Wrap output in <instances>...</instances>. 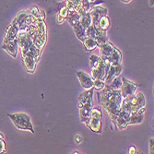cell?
<instances>
[{
  "label": "cell",
  "instance_id": "cell-1",
  "mask_svg": "<svg viewBox=\"0 0 154 154\" xmlns=\"http://www.w3.org/2000/svg\"><path fill=\"white\" fill-rule=\"evenodd\" d=\"M98 99L101 105L109 115L110 119L115 124L121 110V103L123 101L120 91L113 90L108 85H105L103 90L98 92Z\"/></svg>",
  "mask_w": 154,
  "mask_h": 154
},
{
  "label": "cell",
  "instance_id": "cell-2",
  "mask_svg": "<svg viewBox=\"0 0 154 154\" xmlns=\"http://www.w3.org/2000/svg\"><path fill=\"white\" fill-rule=\"evenodd\" d=\"M145 105H146V100L143 93L135 92L128 97L124 98L121 103V109L129 112L132 115L136 113V112H137L140 108L144 107Z\"/></svg>",
  "mask_w": 154,
  "mask_h": 154
},
{
  "label": "cell",
  "instance_id": "cell-3",
  "mask_svg": "<svg viewBox=\"0 0 154 154\" xmlns=\"http://www.w3.org/2000/svg\"><path fill=\"white\" fill-rule=\"evenodd\" d=\"M8 116L12 120V123L18 129L34 133L32 120L29 115H27L25 113H17V114L8 115Z\"/></svg>",
  "mask_w": 154,
  "mask_h": 154
},
{
  "label": "cell",
  "instance_id": "cell-4",
  "mask_svg": "<svg viewBox=\"0 0 154 154\" xmlns=\"http://www.w3.org/2000/svg\"><path fill=\"white\" fill-rule=\"evenodd\" d=\"M36 20V19L32 16L29 13V11H20L16 18L13 20V22L15 23L20 29V32H24L28 27L32 23H33Z\"/></svg>",
  "mask_w": 154,
  "mask_h": 154
},
{
  "label": "cell",
  "instance_id": "cell-5",
  "mask_svg": "<svg viewBox=\"0 0 154 154\" xmlns=\"http://www.w3.org/2000/svg\"><path fill=\"white\" fill-rule=\"evenodd\" d=\"M137 87H138L137 84H136L127 79H125V78H122V86L120 89V92H121L123 99L135 93L136 91L137 90Z\"/></svg>",
  "mask_w": 154,
  "mask_h": 154
},
{
  "label": "cell",
  "instance_id": "cell-6",
  "mask_svg": "<svg viewBox=\"0 0 154 154\" xmlns=\"http://www.w3.org/2000/svg\"><path fill=\"white\" fill-rule=\"evenodd\" d=\"M103 62L104 63L105 66H106V72L107 69L109 68V66L111 65H120L122 62V54L121 52L115 47L114 51L112 52V54L109 55L108 57H101Z\"/></svg>",
  "mask_w": 154,
  "mask_h": 154
},
{
  "label": "cell",
  "instance_id": "cell-7",
  "mask_svg": "<svg viewBox=\"0 0 154 154\" xmlns=\"http://www.w3.org/2000/svg\"><path fill=\"white\" fill-rule=\"evenodd\" d=\"M89 13L91 15V20H92V25L98 28V21H99L100 18L104 15H107L108 10H107V8L101 7V6H93V7H91Z\"/></svg>",
  "mask_w": 154,
  "mask_h": 154
},
{
  "label": "cell",
  "instance_id": "cell-8",
  "mask_svg": "<svg viewBox=\"0 0 154 154\" xmlns=\"http://www.w3.org/2000/svg\"><path fill=\"white\" fill-rule=\"evenodd\" d=\"M130 116L131 114L129 112L125 111V110H120L119 115L115 122V125H116V127L118 128L119 130H123L125 129L127 127L129 124V119H130Z\"/></svg>",
  "mask_w": 154,
  "mask_h": 154
},
{
  "label": "cell",
  "instance_id": "cell-9",
  "mask_svg": "<svg viewBox=\"0 0 154 154\" xmlns=\"http://www.w3.org/2000/svg\"><path fill=\"white\" fill-rule=\"evenodd\" d=\"M122 70H123V66L121 64L120 65H111L109 66V68L107 69V72H106V77H105V84L106 85H108L113 79L120 76Z\"/></svg>",
  "mask_w": 154,
  "mask_h": 154
},
{
  "label": "cell",
  "instance_id": "cell-10",
  "mask_svg": "<svg viewBox=\"0 0 154 154\" xmlns=\"http://www.w3.org/2000/svg\"><path fill=\"white\" fill-rule=\"evenodd\" d=\"M2 47L10 57L16 58L17 54L19 52V44H18L17 38L11 41H8V42H4Z\"/></svg>",
  "mask_w": 154,
  "mask_h": 154
},
{
  "label": "cell",
  "instance_id": "cell-11",
  "mask_svg": "<svg viewBox=\"0 0 154 154\" xmlns=\"http://www.w3.org/2000/svg\"><path fill=\"white\" fill-rule=\"evenodd\" d=\"M77 77L80 82V85L82 86V88H84L85 90H89V89L92 88L93 79L88 73L79 70V71H77Z\"/></svg>",
  "mask_w": 154,
  "mask_h": 154
},
{
  "label": "cell",
  "instance_id": "cell-12",
  "mask_svg": "<svg viewBox=\"0 0 154 154\" xmlns=\"http://www.w3.org/2000/svg\"><path fill=\"white\" fill-rule=\"evenodd\" d=\"M102 59V58H101ZM92 79H105L106 77V66L103 60L99 63V65L91 68V76Z\"/></svg>",
  "mask_w": 154,
  "mask_h": 154
},
{
  "label": "cell",
  "instance_id": "cell-13",
  "mask_svg": "<svg viewBox=\"0 0 154 154\" xmlns=\"http://www.w3.org/2000/svg\"><path fill=\"white\" fill-rule=\"evenodd\" d=\"M93 88H91L89 90H86L79 96V108L83 106L84 104L88 103H93Z\"/></svg>",
  "mask_w": 154,
  "mask_h": 154
},
{
  "label": "cell",
  "instance_id": "cell-14",
  "mask_svg": "<svg viewBox=\"0 0 154 154\" xmlns=\"http://www.w3.org/2000/svg\"><path fill=\"white\" fill-rule=\"evenodd\" d=\"M19 32H20L19 27L12 21L6 29V32L4 34V42H8V41L16 39Z\"/></svg>",
  "mask_w": 154,
  "mask_h": 154
},
{
  "label": "cell",
  "instance_id": "cell-15",
  "mask_svg": "<svg viewBox=\"0 0 154 154\" xmlns=\"http://www.w3.org/2000/svg\"><path fill=\"white\" fill-rule=\"evenodd\" d=\"M92 108H93V103L84 104L79 108V117L82 123H86L88 119L91 117V112Z\"/></svg>",
  "mask_w": 154,
  "mask_h": 154
},
{
  "label": "cell",
  "instance_id": "cell-16",
  "mask_svg": "<svg viewBox=\"0 0 154 154\" xmlns=\"http://www.w3.org/2000/svg\"><path fill=\"white\" fill-rule=\"evenodd\" d=\"M146 112V107H142L139 109L136 113L132 114L130 116L129 119V124L128 125H137V124H141L143 119H144V113Z\"/></svg>",
  "mask_w": 154,
  "mask_h": 154
},
{
  "label": "cell",
  "instance_id": "cell-17",
  "mask_svg": "<svg viewBox=\"0 0 154 154\" xmlns=\"http://www.w3.org/2000/svg\"><path fill=\"white\" fill-rule=\"evenodd\" d=\"M85 124L92 132L98 133V134L102 133V120H98V119L90 117Z\"/></svg>",
  "mask_w": 154,
  "mask_h": 154
},
{
  "label": "cell",
  "instance_id": "cell-18",
  "mask_svg": "<svg viewBox=\"0 0 154 154\" xmlns=\"http://www.w3.org/2000/svg\"><path fill=\"white\" fill-rule=\"evenodd\" d=\"M22 60H23V64H24V66H25V69L27 70V72L34 73L35 69H36V63H37V61L33 57H29V55H25V57H22Z\"/></svg>",
  "mask_w": 154,
  "mask_h": 154
},
{
  "label": "cell",
  "instance_id": "cell-19",
  "mask_svg": "<svg viewBox=\"0 0 154 154\" xmlns=\"http://www.w3.org/2000/svg\"><path fill=\"white\" fill-rule=\"evenodd\" d=\"M67 15H68V9H67L66 2L60 3L59 4V12L57 16V22L58 24L63 23L65 20H66Z\"/></svg>",
  "mask_w": 154,
  "mask_h": 154
},
{
  "label": "cell",
  "instance_id": "cell-20",
  "mask_svg": "<svg viewBox=\"0 0 154 154\" xmlns=\"http://www.w3.org/2000/svg\"><path fill=\"white\" fill-rule=\"evenodd\" d=\"M99 52H100V57H108L109 55L114 51L115 46L112 45L110 42H106L103 45L99 46Z\"/></svg>",
  "mask_w": 154,
  "mask_h": 154
},
{
  "label": "cell",
  "instance_id": "cell-21",
  "mask_svg": "<svg viewBox=\"0 0 154 154\" xmlns=\"http://www.w3.org/2000/svg\"><path fill=\"white\" fill-rule=\"evenodd\" d=\"M104 31L101 30L100 28H97L95 26H93L92 24L88 27L86 29V36L87 37H90V38H92V39H96L98 36H100Z\"/></svg>",
  "mask_w": 154,
  "mask_h": 154
},
{
  "label": "cell",
  "instance_id": "cell-22",
  "mask_svg": "<svg viewBox=\"0 0 154 154\" xmlns=\"http://www.w3.org/2000/svg\"><path fill=\"white\" fill-rule=\"evenodd\" d=\"M72 27H73V30H74V32H75L76 36H77L81 42L87 37V36H86V29H85V28H84L79 22L76 23V24L73 25Z\"/></svg>",
  "mask_w": 154,
  "mask_h": 154
},
{
  "label": "cell",
  "instance_id": "cell-23",
  "mask_svg": "<svg viewBox=\"0 0 154 154\" xmlns=\"http://www.w3.org/2000/svg\"><path fill=\"white\" fill-rule=\"evenodd\" d=\"M82 43L86 51H93L98 47L97 42L95 41V39H92L90 37H86L82 41Z\"/></svg>",
  "mask_w": 154,
  "mask_h": 154
},
{
  "label": "cell",
  "instance_id": "cell-24",
  "mask_svg": "<svg viewBox=\"0 0 154 154\" xmlns=\"http://www.w3.org/2000/svg\"><path fill=\"white\" fill-rule=\"evenodd\" d=\"M80 15L75 10H70L68 11V15H67V18H66V20L68 21V23L71 25V27L73 25H75L76 23L79 22V20H80Z\"/></svg>",
  "mask_w": 154,
  "mask_h": 154
},
{
  "label": "cell",
  "instance_id": "cell-25",
  "mask_svg": "<svg viewBox=\"0 0 154 154\" xmlns=\"http://www.w3.org/2000/svg\"><path fill=\"white\" fill-rule=\"evenodd\" d=\"M110 25H111V21H110V19L107 15L101 17L99 21H98V28H100L101 30H103L104 32H106L109 29Z\"/></svg>",
  "mask_w": 154,
  "mask_h": 154
},
{
  "label": "cell",
  "instance_id": "cell-26",
  "mask_svg": "<svg viewBox=\"0 0 154 154\" xmlns=\"http://www.w3.org/2000/svg\"><path fill=\"white\" fill-rule=\"evenodd\" d=\"M108 86L116 91H120L122 86V78L121 77H116L115 79H112V81L108 84Z\"/></svg>",
  "mask_w": 154,
  "mask_h": 154
},
{
  "label": "cell",
  "instance_id": "cell-27",
  "mask_svg": "<svg viewBox=\"0 0 154 154\" xmlns=\"http://www.w3.org/2000/svg\"><path fill=\"white\" fill-rule=\"evenodd\" d=\"M79 23H80L84 28H85V29H87L88 27H90V26L92 24V20H91V18L90 13H86V14H84V15H82V16L80 17Z\"/></svg>",
  "mask_w": 154,
  "mask_h": 154
},
{
  "label": "cell",
  "instance_id": "cell-28",
  "mask_svg": "<svg viewBox=\"0 0 154 154\" xmlns=\"http://www.w3.org/2000/svg\"><path fill=\"white\" fill-rule=\"evenodd\" d=\"M91 117L98 119V120H102L103 119V112L101 107H96L92 108L91 112Z\"/></svg>",
  "mask_w": 154,
  "mask_h": 154
},
{
  "label": "cell",
  "instance_id": "cell-29",
  "mask_svg": "<svg viewBox=\"0 0 154 154\" xmlns=\"http://www.w3.org/2000/svg\"><path fill=\"white\" fill-rule=\"evenodd\" d=\"M105 79H93L92 88L96 91H101L105 87Z\"/></svg>",
  "mask_w": 154,
  "mask_h": 154
},
{
  "label": "cell",
  "instance_id": "cell-30",
  "mask_svg": "<svg viewBox=\"0 0 154 154\" xmlns=\"http://www.w3.org/2000/svg\"><path fill=\"white\" fill-rule=\"evenodd\" d=\"M95 41L97 42V45H98V47L103 45V44H105L106 42H108V36H107V33L106 32H103L100 36H98Z\"/></svg>",
  "mask_w": 154,
  "mask_h": 154
},
{
  "label": "cell",
  "instance_id": "cell-31",
  "mask_svg": "<svg viewBox=\"0 0 154 154\" xmlns=\"http://www.w3.org/2000/svg\"><path fill=\"white\" fill-rule=\"evenodd\" d=\"M101 57H98L96 54H91V57H90V66H91V68H93L95 67L96 66L99 65V63L101 62Z\"/></svg>",
  "mask_w": 154,
  "mask_h": 154
},
{
  "label": "cell",
  "instance_id": "cell-32",
  "mask_svg": "<svg viewBox=\"0 0 154 154\" xmlns=\"http://www.w3.org/2000/svg\"><path fill=\"white\" fill-rule=\"evenodd\" d=\"M81 6L84 11H85V13H89L91 8V5L89 0H81Z\"/></svg>",
  "mask_w": 154,
  "mask_h": 154
},
{
  "label": "cell",
  "instance_id": "cell-33",
  "mask_svg": "<svg viewBox=\"0 0 154 154\" xmlns=\"http://www.w3.org/2000/svg\"><path fill=\"white\" fill-rule=\"evenodd\" d=\"M39 9H38V8L37 7H35V6H32L31 8H30V10H29V13L31 14L32 16H33L35 19H37V17H38V14H39Z\"/></svg>",
  "mask_w": 154,
  "mask_h": 154
},
{
  "label": "cell",
  "instance_id": "cell-34",
  "mask_svg": "<svg viewBox=\"0 0 154 154\" xmlns=\"http://www.w3.org/2000/svg\"><path fill=\"white\" fill-rule=\"evenodd\" d=\"M6 151V142L4 139H0V153H5Z\"/></svg>",
  "mask_w": 154,
  "mask_h": 154
},
{
  "label": "cell",
  "instance_id": "cell-35",
  "mask_svg": "<svg viewBox=\"0 0 154 154\" xmlns=\"http://www.w3.org/2000/svg\"><path fill=\"white\" fill-rule=\"evenodd\" d=\"M153 145H154V138H153V137H151V138L149 139V153H150V154L154 153Z\"/></svg>",
  "mask_w": 154,
  "mask_h": 154
},
{
  "label": "cell",
  "instance_id": "cell-36",
  "mask_svg": "<svg viewBox=\"0 0 154 154\" xmlns=\"http://www.w3.org/2000/svg\"><path fill=\"white\" fill-rule=\"evenodd\" d=\"M75 139H76V142H77L78 144H80L81 141H82V138H81V136H80V135H77L76 137H75Z\"/></svg>",
  "mask_w": 154,
  "mask_h": 154
},
{
  "label": "cell",
  "instance_id": "cell-37",
  "mask_svg": "<svg viewBox=\"0 0 154 154\" xmlns=\"http://www.w3.org/2000/svg\"><path fill=\"white\" fill-rule=\"evenodd\" d=\"M129 153H130V154H136V153H137V149H136V147H135V146L130 147V149H129Z\"/></svg>",
  "mask_w": 154,
  "mask_h": 154
},
{
  "label": "cell",
  "instance_id": "cell-38",
  "mask_svg": "<svg viewBox=\"0 0 154 154\" xmlns=\"http://www.w3.org/2000/svg\"><path fill=\"white\" fill-rule=\"evenodd\" d=\"M121 1L123 2V3H125V4H128V3H129L131 0H121Z\"/></svg>",
  "mask_w": 154,
  "mask_h": 154
},
{
  "label": "cell",
  "instance_id": "cell-39",
  "mask_svg": "<svg viewBox=\"0 0 154 154\" xmlns=\"http://www.w3.org/2000/svg\"><path fill=\"white\" fill-rule=\"evenodd\" d=\"M0 139H4V140H5V137H4V135L2 133H0Z\"/></svg>",
  "mask_w": 154,
  "mask_h": 154
},
{
  "label": "cell",
  "instance_id": "cell-40",
  "mask_svg": "<svg viewBox=\"0 0 154 154\" xmlns=\"http://www.w3.org/2000/svg\"><path fill=\"white\" fill-rule=\"evenodd\" d=\"M153 3H154L153 0H149V4L150 7H153Z\"/></svg>",
  "mask_w": 154,
  "mask_h": 154
},
{
  "label": "cell",
  "instance_id": "cell-41",
  "mask_svg": "<svg viewBox=\"0 0 154 154\" xmlns=\"http://www.w3.org/2000/svg\"><path fill=\"white\" fill-rule=\"evenodd\" d=\"M89 1H90V2H91V3H92V2H93V1H95V0H89Z\"/></svg>",
  "mask_w": 154,
  "mask_h": 154
}]
</instances>
